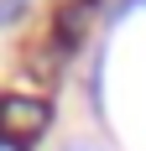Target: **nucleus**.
I'll return each mask as SVG.
<instances>
[{
    "label": "nucleus",
    "mask_w": 146,
    "mask_h": 151,
    "mask_svg": "<svg viewBox=\"0 0 146 151\" xmlns=\"http://www.w3.org/2000/svg\"><path fill=\"white\" fill-rule=\"evenodd\" d=\"M47 125H52L47 99H37V94H5V99H0V141L26 146V141L42 136Z\"/></svg>",
    "instance_id": "nucleus-1"
},
{
    "label": "nucleus",
    "mask_w": 146,
    "mask_h": 151,
    "mask_svg": "<svg viewBox=\"0 0 146 151\" xmlns=\"http://www.w3.org/2000/svg\"><path fill=\"white\" fill-rule=\"evenodd\" d=\"M21 5H26V0H0V26H11L16 16H21Z\"/></svg>",
    "instance_id": "nucleus-2"
},
{
    "label": "nucleus",
    "mask_w": 146,
    "mask_h": 151,
    "mask_svg": "<svg viewBox=\"0 0 146 151\" xmlns=\"http://www.w3.org/2000/svg\"><path fill=\"white\" fill-rule=\"evenodd\" d=\"M63 151H99V146H94V141H68Z\"/></svg>",
    "instance_id": "nucleus-3"
},
{
    "label": "nucleus",
    "mask_w": 146,
    "mask_h": 151,
    "mask_svg": "<svg viewBox=\"0 0 146 151\" xmlns=\"http://www.w3.org/2000/svg\"><path fill=\"white\" fill-rule=\"evenodd\" d=\"M68 5H78V11H89V5H94V0H68Z\"/></svg>",
    "instance_id": "nucleus-4"
},
{
    "label": "nucleus",
    "mask_w": 146,
    "mask_h": 151,
    "mask_svg": "<svg viewBox=\"0 0 146 151\" xmlns=\"http://www.w3.org/2000/svg\"><path fill=\"white\" fill-rule=\"evenodd\" d=\"M0 151H21V146H16V141H0Z\"/></svg>",
    "instance_id": "nucleus-5"
}]
</instances>
